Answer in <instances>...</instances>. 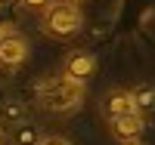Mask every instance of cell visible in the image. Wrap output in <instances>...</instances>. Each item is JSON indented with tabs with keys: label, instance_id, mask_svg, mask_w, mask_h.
I'll return each instance as SVG.
<instances>
[{
	"label": "cell",
	"instance_id": "8fae6325",
	"mask_svg": "<svg viewBox=\"0 0 155 145\" xmlns=\"http://www.w3.org/2000/svg\"><path fill=\"white\" fill-rule=\"evenodd\" d=\"M3 3H9V0H0V6H3Z\"/></svg>",
	"mask_w": 155,
	"mask_h": 145
},
{
	"label": "cell",
	"instance_id": "52a82bcc",
	"mask_svg": "<svg viewBox=\"0 0 155 145\" xmlns=\"http://www.w3.org/2000/svg\"><path fill=\"white\" fill-rule=\"evenodd\" d=\"M130 99H134V111L143 114V111H152L155 108V87L152 84H137L130 90Z\"/></svg>",
	"mask_w": 155,
	"mask_h": 145
},
{
	"label": "cell",
	"instance_id": "8992f818",
	"mask_svg": "<svg viewBox=\"0 0 155 145\" xmlns=\"http://www.w3.org/2000/svg\"><path fill=\"white\" fill-rule=\"evenodd\" d=\"M134 111V99H130V90H109L106 99H102V114L106 117H118Z\"/></svg>",
	"mask_w": 155,
	"mask_h": 145
},
{
	"label": "cell",
	"instance_id": "9c48e42d",
	"mask_svg": "<svg viewBox=\"0 0 155 145\" xmlns=\"http://www.w3.org/2000/svg\"><path fill=\"white\" fill-rule=\"evenodd\" d=\"M22 3H25V6H31V9H37V6H47L50 0H22Z\"/></svg>",
	"mask_w": 155,
	"mask_h": 145
},
{
	"label": "cell",
	"instance_id": "6da1fadb",
	"mask_svg": "<svg viewBox=\"0 0 155 145\" xmlns=\"http://www.w3.org/2000/svg\"><path fill=\"white\" fill-rule=\"evenodd\" d=\"M84 28V12L74 0H50L41 16V31L56 37V40H68Z\"/></svg>",
	"mask_w": 155,
	"mask_h": 145
},
{
	"label": "cell",
	"instance_id": "3957f363",
	"mask_svg": "<svg viewBox=\"0 0 155 145\" xmlns=\"http://www.w3.org/2000/svg\"><path fill=\"white\" fill-rule=\"evenodd\" d=\"M25 59H28V40L16 28L3 25L0 28V65L3 68H19Z\"/></svg>",
	"mask_w": 155,
	"mask_h": 145
},
{
	"label": "cell",
	"instance_id": "ba28073f",
	"mask_svg": "<svg viewBox=\"0 0 155 145\" xmlns=\"http://www.w3.org/2000/svg\"><path fill=\"white\" fill-rule=\"evenodd\" d=\"M37 145H71V139H65V136H44V139H37Z\"/></svg>",
	"mask_w": 155,
	"mask_h": 145
},
{
	"label": "cell",
	"instance_id": "5b68a950",
	"mask_svg": "<svg viewBox=\"0 0 155 145\" xmlns=\"http://www.w3.org/2000/svg\"><path fill=\"white\" fill-rule=\"evenodd\" d=\"M143 127H146V121H143V114H137V111L109 117V130H112V136L118 139V142H134V139H140Z\"/></svg>",
	"mask_w": 155,
	"mask_h": 145
},
{
	"label": "cell",
	"instance_id": "7c38bea8",
	"mask_svg": "<svg viewBox=\"0 0 155 145\" xmlns=\"http://www.w3.org/2000/svg\"><path fill=\"white\" fill-rule=\"evenodd\" d=\"M0 139H3V133H0Z\"/></svg>",
	"mask_w": 155,
	"mask_h": 145
},
{
	"label": "cell",
	"instance_id": "277c9868",
	"mask_svg": "<svg viewBox=\"0 0 155 145\" xmlns=\"http://www.w3.org/2000/svg\"><path fill=\"white\" fill-rule=\"evenodd\" d=\"M59 74L68 77V80H74V84H84L87 87V80L96 74V59L90 56L87 49H71L65 56V62H62V71Z\"/></svg>",
	"mask_w": 155,
	"mask_h": 145
},
{
	"label": "cell",
	"instance_id": "30bf717a",
	"mask_svg": "<svg viewBox=\"0 0 155 145\" xmlns=\"http://www.w3.org/2000/svg\"><path fill=\"white\" fill-rule=\"evenodd\" d=\"M121 145H143V142H140V139H134V142H121Z\"/></svg>",
	"mask_w": 155,
	"mask_h": 145
},
{
	"label": "cell",
	"instance_id": "7a4b0ae2",
	"mask_svg": "<svg viewBox=\"0 0 155 145\" xmlns=\"http://www.w3.org/2000/svg\"><path fill=\"white\" fill-rule=\"evenodd\" d=\"M37 99H41V105L47 111L68 114V111H74L78 105L84 102V84H74L68 77L56 74V77H50V80H44L37 87Z\"/></svg>",
	"mask_w": 155,
	"mask_h": 145
}]
</instances>
